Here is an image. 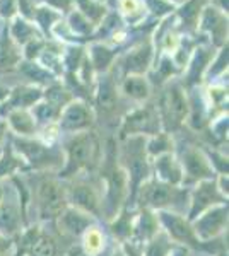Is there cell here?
Returning a JSON list of instances; mask_svg holds the SVG:
<instances>
[{
	"label": "cell",
	"mask_w": 229,
	"mask_h": 256,
	"mask_svg": "<svg viewBox=\"0 0 229 256\" xmlns=\"http://www.w3.org/2000/svg\"><path fill=\"white\" fill-rule=\"evenodd\" d=\"M197 31L207 34L210 46L222 48L224 44H227V14L209 4L198 18Z\"/></svg>",
	"instance_id": "1"
},
{
	"label": "cell",
	"mask_w": 229,
	"mask_h": 256,
	"mask_svg": "<svg viewBox=\"0 0 229 256\" xmlns=\"http://www.w3.org/2000/svg\"><path fill=\"white\" fill-rule=\"evenodd\" d=\"M154 60V41L140 40L122 56L120 67L127 76H144L152 65Z\"/></svg>",
	"instance_id": "2"
},
{
	"label": "cell",
	"mask_w": 229,
	"mask_h": 256,
	"mask_svg": "<svg viewBox=\"0 0 229 256\" xmlns=\"http://www.w3.org/2000/svg\"><path fill=\"white\" fill-rule=\"evenodd\" d=\"M162 113L169 125H180L188 114V101L180 84H169L162 99Z\"/></svg>",
	"instance_id": "3"
},
{
	"label": "cell",
	"mask_w": 229,
	"mask_h": 256,
	"mask_svg": "<svg viewBox=\"0 0 229 256\" xmlns=\"http://www.w3.org/2000/svg\"><path fill=\"white\" fill-rule=\"evenodd\" d=\"M70 168L79 169L87 166L96 154V140L89 134H79L67 144Z\"/></svg>",
	"instance_id": "4"
},
{
	"label": "cell",
	"mask_w": 229,
	"mask_h": 256,
	"mask_svg": "<svg viewBox=\"0 0 229 256\" xmlns=\"http://www.w3.org/2000/svg\"><path fill=\"white\" fill-rule=\"evenodd\" d=\"M21 46L11 38L9 28L4 24L0 28V70H9L21 62Z\"/></svg>",
	"instance_id": "5"
},
{
	"label": "cell",
	"mask_w": 229,
	"mask_h": 256,
	"mask_svg": "<svg viewBox=\"0 0 229 256\" xmlns=\"http://www.w3.org/2000/svg\"><path fill=\"white\" fill-rule=\"evenodd\" d=\"M91 110L87 108L82 102H72L67 110L64 111V116H62V125L69 130H82L91 125Z\"/></svg>",
	"instance_id": "6"
},
{
	"label": "cell",
	"mask_w": 229,
	"mask_h": 256,
	"mask_svg": "<svg viewBox=\"0 0 229 256\" xmlns=\"http://www.w3.org/2000/svg\"><path fill=\"white\" fill-rule=\"evenodd\" d=\"M7 28H9L11 38L14 40L16 44H19V46H24V44L29 43L31 40L40 38L41 36L38 28H36L31 20L21 18V16H16L14 19H11V24H7Z\"/></svg>",
	"instance_id": "7"
},
{
	"label": "cell",
	"mask_w": 229,
	"mask_h": 256,
	"mask_svg": "<svg viewBox=\"0 0 229 256\" xmlns=\"http://www.w3.org/2000/svg\"><path fill=\"white\" fill-rule=\"evenodd\" d=\"M62 19H64V14H62V12H58L47 6H36L35 12H33L31 22L38 28V31L41 34H45L47 38H52L53 26Z\"/></svg>",
	"instance_id": "8"
},
{
	"label": "cell",
	"mask_w": 229,
	"mask_h": 256,
	"mask_svg": "<svg viewBox=\"0 0 229 256\" xmlns=\"http://www.w3.org/2000/svg\"><path fill=\"white\" fill-rule=\"evenodd\" d=\"M214 58V48L212 46H197L193 50L190 56V65H188V82H197L200 79L202 72L207 68L209 62Z\"/></svg>",
	"instance_id": "9"
},
{
	"label": "cell",
	"mask_w": 229,
	"mask_h": 256,
	"mask_svg": "<svg viewBox=\"0 0 229 256\" xmlns=\"http://www.w3.org/2000/svg\"><path fill=\"white\" fill-rule=\"evenodd\" d=\"M115 55V50L110 48L108 44L93 43L89 46V52H87V60H89L93 68L99 70V72H106L111 67V64H113Z\"/></svg>",
	"instance_id": "10"
},
{
	"label": "cell",
	"mask_w": 229,
	"mask_h": 256,
	"mask_svg": "<svg viewBox=\"0 0 229 256\" xmlns=\"http://www.w3.org/2000/svg\"><path fill=\"white\" fill-rule=\"evenodd\" d=\"M123 96L134 101H144L151 94V86L144 76H127L122 84Z\"/></svg>",
	"instance_id": "11"
},
{
	"label": "cell",
	"mask_w": 229,
	"mask_h": 256,
	"mask_svg": "<svg viewBox=\"0 0 229 256\" xmlns=\"http://www.w3.org/2000/svg\"><path fill=\"white\" fill-rule=\"evenodd\" d=\"M40 200H41V207H43V212L45 214H53L60 212L62 208V196H60V190L55 183H47L41 184V190H40Z\"/></svg>",
	"instance_id": "12"
},
{
	"label": "cell",
	"mask_w": 229,
	"mask_h": 256,
	"mask_svg": "<svg viewBox=\"0 0 229 256\" xmlns=\"http://www.w3.org/2000/svg\"><path fill=\"white\" fill-rule=\"evenodd\" d=\"M116 6H118V9H120V16H122L127 22H130L132 26L142 24L145 12H147L142 0H116Z\"/></svg>",
	"instance_id": "13"
},
{
	"label": "cell",
	"mask_w": 229,
	"mask_h": 256,
	"mask_svg": "<svg viewBox=\"0 0 229 256\" xmlns=\"http://www.w3.org/2000/svg\"><path fill=\"white\" fill-rule=\"evenodd\" d=\"M74 2V9L81 12L84 18H87L94 26H98L103 20V18L108 14V9L103 2H98V0H72Z\"/></svg>",
	"instance_id": "14"
},
{
	"label": "cell",
	"mask_w": 229,
	"mask_h": 256,
	"mask_svg": "<svg viewBox=\"0 0 229 256\" xmlns=\"http://www.w3.org/2000/svg\"><path fill=\"white\" fill-rule=\"evenodd\" d=\"M65 24H67L69 31L72 32L76 38H84V36H89L93 34L96 26L93 22H91L89 19L84 18V16L81 14L79 10H70L67 14V20H65Z\"/></svg>",
	"instance_id": "15"
},
{
	"label": "cell",
	"mask_w": 229,
	"mask_h": 256,
	"mask_svg": "<svg viewBox=\"0 0 229 256\" xmlns=\"http://www.w3.org/2000/svg\"><path fill=\"white\" fill-rule=\"evenodd\" d=\"M157 113L152 108H142L135 113H132L127 120V128L132 130H152L154 125L157 123Z\"/></svg>",
	"instance_id": "16"
},
{
	"label": "cell",
	"mask_w": 229,
	"mask_h": 256,
	"mask_svg": "<svg viewBox=\"0 0 229 256\" xmlns=\"http://www.w3.org/2000/svg\"><path fill=\"white\" fill-rule=\"evenodd\" d=\"M118 96H116V88L115 82L110 76L101 77V82H99V90H98V104L101 106L103 110L110 111L111 108H115V102Z\"/></svg>",
	"instance_id": "17"
},
{
	"label": "cell",
	"mask_w": 229,
	"mask_h": 256,
	"mask_svg": "<svg viewBox=\"0 0 229 256\" xmlns=\"http://www.w3.org/2000/svg\"><path fill=\"white\" fill-rule=\"evenodd\" d=\"M142 4H144L145 10H151L156 19L169 18L174 12V9H176L173 4L166 2V0H142Z\"/></svg>",
	"instance_id": "18"
},
{
	"label": "cell",
	"mask_w": 229,
	"mask_h": 256,
	"mask_svg": "<svg viewBox=\"0 0 229 256\" xmlns=\"http://www.w3.org/2000/svg\"><path fill=\"white\" fill-rule=\"evenodd\" d=\"M9 122L16 130L21 132V134H29V132H33V128H35V122H33V118L23 110L12 111L11 116H9Z\"/></svg>",
	"instance_id": "19"
},
{
	"label": "cell",
	"mask_w": 229,
	"mask_h": 256,
	"mask_svg": "<svg viewBox=\"0 0 229 256\" xmlns=\"http://www.w3.org/2000/svg\"><path fill=\"white\" fill-rule=\"evenodd\" d=\"M40 98V90L33 89V88H18L14 92V99L12 102L14 104H21L19 108H26L28 104H31L33 101Z\"/></svg>",
	"instance_id": "20"
},
{
	"label": "cell",
	"mask_w": 229,
	"mask_h": 256,
	"mask_svg": "<svg viewBox=\"0 0 229 256\" xmlns=\"http://www.w3.org/2000/svg\"><path fill=\"white\" fill-rule=\"evenodd\" d=\"M74 198L87 210H94L96 205H98V198H96V195L93 193V190H89L87 186H79L76 192H74Z\"/></svg>",
	"instance_id": "21"
},
{
	"label": "cell",
	"mask_w": 229,
	"mask_h": 256,
	"mask_svg": "<svg viewBox=\"0 0 229 256\" xmlns=\"http://www.w3.org/2000/svg\"><path fill=\"white\" fill-rule=\"evenodd\" d=\"M84 242H86V250L89 253H98L103 246V238L98 230H87L86 238H84Z\"/></svg>",
	"instance_id": "22"
},
{
	"label": "cell",
	"mask_w": 229,
	"mask_h": 256,
	"mask_svg": "<svg viewBox=\"0 0 229 256\" xmlns=\"http://www.w3.org/2000/svg\"><path fill=\"white\" fill-rule=\"evenodd\" d=\"M18 16V0H0V19L9 20Z\"/></svg>",
	"instance_id": "23"
},
{
	"label": "cell",
	"mask_w": 229,
	"mask_h": 256,
	"mask_svg": "<svg viewBox=\"0 0 229 256\" xmlns=\"http://www.w3.org/2000/svg\"><path fill=\"white\" fill-rule=\"evenodd\" d=\"M166 2H169V4H173L174 7H180L181 4H185L186 0H166Z\"/></svg>",
	"instance_id": "24"
},
{
	"label": "cell",
	"mask_w": 229,
	"mask_h": 256,
	"mask_svg": "<svg viewBox=\"0 0 229 256\" xmlns=\"http://www.w3.org/2000/svg\"><path fill=\"white\" fill-rule=\"evenodd\" d=\"M113 6H116V0H113Z\"/></svg>",
	"instance_id": "25"
},
{
	"label": "cell",
	"mask_w": 229,
	"mask_h": 256,
	"mask_svg": "<svg viewBox=\"0 0 229 256\" xmlns=\"http://www.w3.org/2000/svg\"><path fill=\"white\" fill-rule=\"evenodd\" d=\"M98 2H105V0H98Z\"/></svg>",
	"instance_id": "26"
}]
</instances>
